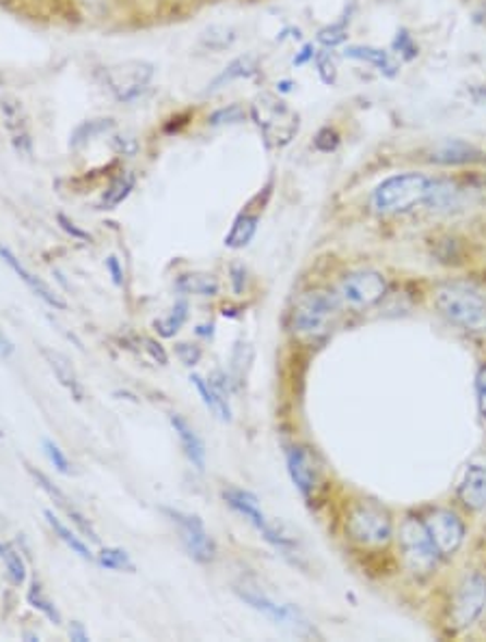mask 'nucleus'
<instances>
[{"instance_id": "1", "label": "nucleus", "mask_w": 486, "mask_h": 642, "mask_svg": "<svg viewBox=\"0 0 486 642\" xmlns=\"http://www.w3.org/2000/svg\"><path fill=\"white\" fill-rule=\"evenodd\" d=\"M437 312L452 325L483 334L486 331V299L465 286H441L433 292Z\"/></svg>"}, {"instance_id": "2", "label": "nucleus", "mask_w": 486, "mask_h": 642, "mask_svg": "<svg viewBox=\"0 0 486 642\" xmlns=\"http://www.w3.org/2000/svg\"><path fill=\"white\" fill-rule=\"evenodd\" d=\"M428 189L430 178H426L424 173H398L376 186V191L372 193V206L382 215L406 213L417 204H426Z\"/></svg>"}, {"instance_id": "3", "label": "nucleus", "mask_w": 486, "mask_h": 642, "mask_svg": "<svg viewBox=\"0 0 486 642\" xmlns=\"http://www.w3.org/2000/svg\"><path fill=\"white\" fill-rule=\"evenodd\" d=\"M400 549L411 571L430 573L439 562V549L424 521L406 517L400 525Z\"/></svg>"}, {"instance_id": "4", "label": "nucleus", "mask_w": 486, "mask_h": 642, "mask_svg": "<svg viewBox=\"0 0 486 642\" xmlns=\"http://www.w3.org/2000/svg\"><path fill=\"white\" fill-rule=\"evenodd\" d=\"M347 534L365 547L385 545L393 534L391 514L374 502H360L349 511Z\"/></svg>"}, {"instance_id": "5", "label": "nucleus", "mask_w": 486, "mask_h": 642, "mask_svg": "<svg viewBox=\"0 0 486 642\" xmlns=\"http://www.w3.org/2000/svg\"><path fill=\"white\" fill-rule=\"evenodd\" d=\"M338 312H340V296L338 294H331L325 290L307 292L296 303V310L292 314V325L299 334L318 336L329 329V325L333 323Z\"/></svg>"}, {"instance_id": "6", "label": "nucleus", "mask_w": 486, "mask_h": 642, "mask_svg": "<svg viewBox=\"0 0 486 642\" xmlns=\"http://www.w3.org/2000/svg\"><path fill=\"white\" fill-rule=\"evenodd\" d=\"M223 498H226V502H228L236 513L243 514L246 521H251V523L264 534V538H266L268 543H272L275 547H279V549H283V552H288V549L294 547V541L281 530V525L268 521V517H266L264 511L259 509V502H257V498H255L253 494L243 492V489H234V487H232V489H226V492H223Z\"/></svg>"}, {"instance_id": "7", "label": "nucleus", "mask_w": 486, "mask_h": 642, "mask_svg": "<svg viewBox=\"0 0 486 642\" xmlns=\"http://www.w3.org/2000/svg\"><path fill=\"white\" fill-rule=\"evenodd\" d=\"M387 294V279L376 270H357L342 279L338 296L342 303L364 310L372 307Z\"/></svg>"}, {"instance_id": "8", "label": "nucleus", "mask_w": 486, "mask_h": 642, "mask_svg": "<svg viewBox=\"0 0 486 642\" xmlns=\"http://www.w3.org/2000/svg\"><path fill=\"white\" fill-rule=\"evenodd\" d=\"M162 513L178 525L182 545L186 547V552L193 560H197V562H212L215 560L217 545H215L212 536L208 534L204 521L197 514L182 513L175 509H162Z\"/></svg>"}, {"instance_id": "9", "label": "nucleus", "mask_w": 486, "mask_h": 642, "mask_svg": "<svg viewBox=\"0 0 486 642\" xmlns=\"http://www.w3.org/2000/svg\"><path fill=\"white\" fill-rule=\"evenodd\" d=\"M486 608V578L483 573H472L467 576L452 604V621L459 630H465L474 626Z\"/></svg>"}, {"instance_id": "10", "label": "nucleus", "mask_w": 486, "mask_h": 642, "mask_svg": "<svg viewBox=\"0 0 486 642\" xmlns=\"http://www.w3.org/2000/svg\"><path fill=\"white\" fill-rule=\"evenodd\" d=\"M253 113H255L257 126L266 134V138L277 145L288 143L299 130V118L281 100L262 98L253 107Z\"/></svg>"}, {"instance_id": "11", "label": "nucleus", "mask_w": 486, "mask_h": 642, "mask_svg": "<svg viewBox=\"0 0 486 642\" xmlns=\"http://www.w3.org/2000/svg\"><path fill=\"white\" fill-rule=\"evenodd\" d=\"M154 78V68L145 61H125L107 70V85L122 102L136 100Z\"/></svg>"}, {"instance_id": "12", "label": "nucleus", "mask_w": 486, "mask_h": 642, "mask_svg": "<svg viewBox=\"0 0 486 642\" xmlns=\"http://www.w3.org/2000/svg\"><path fill=\"white\" fill-rule=\"evenodd\" d=\"M424 523L441 556H454L461 549L465 541V525L459 519V514L437 509L424 519Z\"/></svg>"}, {"instance_id": "13", "label": "nucleus", "mask_w": 486, "mask_h": 642, "mask_svg": "<svg viewBox=\"0 0 486 642\" xmlns=\"http://www.w3.org/2000/svg\"><path fill=\"white\" fill-rule=\"evenodd\" d=\"M288 459V472L290 479L294 483V487L301 492V496L305 500H314L318 489H320V468L316 465V459L312 457V452L307 448L294 446L285 452Z\"/></svg>"}, {"instance_id": "14", "label": "nucleus", "mask_w": 486, "mask_h": 642, "mask_svg": "<svg viewBox=\"0 0 486 642\" xmlns=\"http://www.w3.org/2000/svg\"><path fill=\"white\" fill-rule=\"evenodd\" d=\"M239 597L243 599L246 606H251L253 610L262 613L264 617H268L270 621L275 623H292V626H299V613H294L290 606H281L277 604L275 599H270L266 593L253 589V586H241L236 589Z\"/></svg>"}, {"instance_id": "15", "label": "nucleus", "mask_w": 486, "mask_h": 642, "mask_svg": "<svg viewBox=\"0 0 486 642\" xmlns=\"http://www.w3.org/2000/svg\"><path fill=\"white\" fill-rule=\"evenodd\" d=\"M459 500L467 511H485L486 509V465L472 463L467 465L461 483H459Z\"/></svg>"}, {"instance_id": "16", "label": "nucleus", "mask_w": 486, "mask_h": 642, "mask_svg": "<svg viewBox=\"0 0 486 642\" xmlns=\"http://www.w3.org/2000/svg\"><path fill=\"white\" fill-rule=\"evenodd\" d=\"M0 257L13 268V272H15V275H17V277H20V279H22V281H24V283H26V286H28V288H31V290L44 301V303H48L50 307H57V310H65V307H68V303H65V301H63V299H61V296H59V294H57L46 281H41V279L35 277L31 270H26V266H24L17 257L13 256L7 247H2V245H0Z\"/></svg>"}, {"instance_id": "17", "label": "nucleus", "mask_w": 486, "mask_h": 642, "mask_svg": "<svg viewBox=\"0 0 486 642\" xmlns=\"http://www.w3.org/2000/svg\"><path fill=\"white\" fill-rule=\"evenodd\" d=\"M41 355L46 358V362H48L50 371L54 373L57 381L72 393V398L78 400V402L85 400V387L81 384V379H78L72 362L63 353L52 351V349H41Z\"/></svg>"}, {"instance_id": "18", "label": "nucleus", "mask_w": 486, "mask_h": 642, "mask_svg": "<svg viewBox=\"0 0 486 642\" xmlns=\"http://www.w3.org/2000/svg\"><path fill=\"white\" fill-rule=\"evenodd\" d=\"M171 426L175 428V433L182 441L184 455L191 459V463L197 470H204L206 468V446H204L202 437L195 433V428L182 415H175V413L171 415Z\"/></svg>"}, {"instance_id": "19", "label": "nucleus", "mask_w": 486, "mask_h": 642, "mask_svg": "<svg viewBox=\"0 0 486 642\" xmlns=\"http://www.w3.org/2000/svg\"><path fill=\"white\" fill-rule=\"evenodd\" d=\"M191 384L195 386V389L199 391L204 404L223 422H230L232 420V409H230V402L228 398H223L215 387L210 386V381H206L204 377L199 375H193L191 377Z\"/></svg>"}, {"instance_id": "20", "label": "nucleus", "mask_w": 486, "mask_h": 642, "mask_svg": "<svg viewBox=\"0 0 486 642\" xmlns=\"http://www.w3.org/2000/svg\"><path fill=\"white\" fill-rule=\"evenodd\" d=\"M459 197H461L459 186L452 184L450 180H430L426 204L433 210H452L459 206Z\"/></svg>"}, {"instance_id": "21", "label": "nucleus", "mask_w": 486, "mask_h": 642, "mask_svg": "<svg viewBox=\"0 0 486 642\" xmlns=\"http://www.w3.org/2000/svg\"><path fill=\"white\" fill-rule=\"evenodd\" d=\"M175 288L184 294H197V296H215L219 294V281L212 275L206 272H189L180 275L175 281Z\"/></svg>"}, {"instance_id": "22", "label": "nucleus", "mask_w": 486, "mask_h": 642, "mask_svg": "<svg viewBox=\"0 0 486 642\" xmlns=\"http://www.w3.org/2000/svg\"><path fill=\"white\" fill-rule=\"evenodd\" d=\"M478 154L472 145H467L465 141H444L441 145H437V149L433 152V160L444 162V165H457V162H470L474 160Z\"/></svg>"}, {"instance_id": "23", "label": "nucleus", "mask_w": 486, "mask_h": 642, "mask_svg": "<svg viewBox=\"0 0 486 642\" xmlns=\"http://www.w3.org/2000/svg\"><path fill=\"white\" fill-rule=\"evenodd\" d=\"M257 215H248V213H243L236 221H234V226H232V230H230V234L226 237V245L228 247H232V250H241V247H246L251 241H253V237H255V232H257Z\"/></svg>"}, {"instance_id": "24", "label": "nucleus", "mask_w": 486, "mask_h": 642, "mask_svg": "<svg viewBox=\"0 0 486 642\" xmlns=\"http://www.w3.org/2000/svg\"><path fill=\"white\" fill-rule=\"evenodd\" d=\"M46 519H48V523H50V528L54 530V534L74 552V554H78L81 558H85V560H92L94 558V554L89 552V547L85 545V541L81 538V536H76L59 517H54L52 511H46Z\"/></svg>"}, {"instance_id": "25", "label": "nucleus", "mask_w": 486, "mask_h": 642, "mask_svg": "<svg viewBox=\"0 0 486 642\" xmlns=\"http://www.w3.org/2000/svg\"><path fill=\"white\" fill-rule=\"evenodd\" d=\"M347 57L351 59H357V61H365L374 68H378L380 72L385 74H393L396 72V63L391 61V57L382 50H374V48H364V46H353V48H347Z\"/></svg>"}, {"instance_id": "26", "label": "nucleus", "mask_w": 486, "mask_h": 642, "mask_svg": "<svg viewBox=\"0 0 486 642\" xmlns=\"http://www.w3.org/2000/svg\"><path fill=\"white\" fill-rule=\"evenodd\" d=\"M134 184H136V178L132 173H122L118 180H113V184L109 186V191L105 193V197L100 202V210L118 208L123 199L132 193Z\"/></svg>"}, {"instance_id": "27", "label": "nucleus", "mask_w": 486, "mask_h": 642, "mask_svg": "<svg viewBox=\"0 0 486 642\" xmlns=\"http://www.w3.org/2000/svg\"><path fill=\"white\" fill-rule=\"evenodd\" d=\"M253 72H255V59H253V57H241V59H236L230 68H226V72H223L221 76H217L212 85H208V92L221 89V87H226L228 83H232V81H236V78H246V76H251Z\"/></svg>"}, {"instance_id": "28", "label": "nucleus", "mask_w": 486, "mask_h": 642, "mask_svg": "<svg viewBox=\"0 0 486 642\" xmlns=\"http://www.w3.org/2000/svg\"><path fill=\"white\" fill-rule=\"evenodd\" d=\"M186 318H189V303L186 301H178L175 307L171 310V314L165 320H156L154 323V329L162 338H173L182 329V325L186 323Z\"/></svg>"}, {"instance_id": "29", "label": "nucleus", "mask_w": 486, "mask_h": 642, "mask_svg": "<svg viewBox=\"0 0 486 642\" xmlns=\"http://www.w3.org/2000/svg\"><path fill=\"white\" fill-rule=\"evenodd\" d=\"M26 599H28V604H31L35 610H39L44 617H48L54 626H61V615H59L57 606L50 602V597L44 593V589H41L39 582H33V586H31Z\"/></svg>"}, {"instance_id": "30", "label": "nucleus", "mask_w": 486, "mask_h": 642, "mask_svg": "<svg viewBox=\"0 0 486 642\" xmlns=\"http://www.w3.org/2000/svg\"><path fill=\"white\" fill-rule=\"evenodd\" d=\"M0 556H2V560H4V567H7L9 580H11L15 586L24 584V580H26V565H24L22 556H20L13 547H9V545L0 547Z\"/></svg>"}, {"instance_id": "31", "label": "nucleus", "mask_w": 486, "mask_h": 642, "mask_svg": "<svg viewBox=\"0 0 486 642\" xmlns=\"http://www.w3.org/2000/svg\"><path fill=\"white\" fill-rule=\"evenodd\" d=\"M98 562L113 571H134V562L130 560L127 552H123L120 547H105L98 556Z\"/></svg>"}, {"instance_id": "32", "label": "nucleus", "mask_w": 486, "mask_h": 642, "mask_svg": "<svg viewBox=\"0 0 486 642\" xmlns=\"http://www.w3.org/2000/svg\"><path fill=\"white\" fill-rule=\"evenodd\" d=\"M31 474L35 476L37 485H39V487H41V489H44V492H46V494H48V496H50V498H52V500H54L59 507H63V509L68 511V514L76 513V509L68 505V502H70V500H68V496H65L61 489H57V487H54V485L48 481V476H46L44 472H39V470H33V468H31Z\"/></svg>"}, {"instance_id": "33", "label": "nucleus", "mask_w": 486, "mask_h": 642, "mask_svg": "<svg viewBox=\"0 0 486 642\" xmlns=\"http://www.w3.org/2000/svg\"><path fill=\"white\" fill-rule=\"evenodd\" d=\"M44 452H46V457L50 459V463H52L61 474H70V472H72L70 459L65 457V452H63L52 439H44Z\"/></svg>"}, {"instance_id": "34", "label": "nucleus", "mask_w": 486, "mask_h": 642, "mask_svg": "<svg viewBox=\"0 0 486 642\" xmlns=\"http://www.w3.org/2000/svg\"><path fill=\"white\" fill-rule=\"evenodd\" d=\"M175 355L184 366H197L202 360V351L193 344H175Z\"/></svg>"}, {"instance_id": "35", "label": "nucleus", "mask_w": 486, "mask_h": 642, "mask_svg": "<svg viewBox=\"0 0 486 642\" xmlns=\"http://www.w3.org/2000/svg\"><path fill=\"white\" fill-rule=\"evenodd\" d=\"M476 400H478V413L486 422V364L476 375Z\"/></svg>"}, {"instance_id": "36", "label": "nucleus", "mask_w": 486, "mask_h": 642, "mask_svg": "<svg viewBox=\"0 0 486 642\" xmlns=\"http://www.w3.org/2000/svg\"><path fill=\"white\" fill-rule=\"evenodd\" d=\"M241 122L243 120V111H241V107H230V111L228 109H223V111H219L217 116H212V124H226V122Z\"/></svg>"}, {"instance_id": "37", "label": "nucleus", "mask_w": 486, "mask_h": 642, "mask_svg": "<svg viewBox=\"0 0 486 642\" xmlns=\"http://www.w3.org/2000/svg\"><path fill=\"white\" fill-rule=\"evenodd\" d=\"M59 223H61V228L68 232V234H72V237H76V239H81V241H92V237L87 234V232H83V230H78L68 217H63V215H59Z\"/></svg>"}, {"instance_id": "38", "label": "nucleus", "mask_w": 486, "mask_h": 642, "mask_svg": "<svg viewBox=\"0 0 486 642\" xmlns=\"http://www.w3.org/2000/svg\"><path fill=\"white\" fill-rule=\"evenodd\" d=\"M244 279H246V270L241 264H234L232 266V283H234V290L241 294L244 290Z\"/></svg>"}, {"instance_id": "39", "label": "nucleus", "mask_w": 486, "mask_h": 642, "mask_svg": "<svg viewBox=\"0 0 486 642\" xmlns=\"http://www.w3.org/2000/svg\"><path fill=\"white\" fill-rule=\"evenodd\" d=\"M70 639L76 642H89V634L85 632V626H83V623L74 621V623L70 626Z\"/></svg>"}, {"instance_id": "40", "label": "nucleus", "mask_w": 486, "mask_h": 642, "mask_svg": "<svg viewBox=\"0 0 486 642\" xmlns=\"http://www.w3.org/2000/svg\"><path fill=\"white\" fill-rule=\"evenodd\" d=\"M107 266H109V270H111V275H113V281H116L118 286H122L123 270L122 266H120V259L116 256H111L107 259Z\"/></svg>"}, {"instance_id": "41", "label": "nucleus", "mask_w": 486, "mask_h": 642, "mask_svg": "<svg viewBox=\"0 0 486 642\" xmlns=\"http://www.w3.org/2000/svg\"><path fill=\"white\" fill-rule=\"evenodd\" d=\"M145 344H147V349L151 351L154 360H158L160 364H167V353L162 351V347H160L158 342H154V340H145Z\"/></svg>"}, {"instance_id": "42", "label": "nucleus", "mask_w": 486, "mask_h": 642, "mask_svg": "<svg viewBox=\"0 0 486 642\" xmlns=\"http://www.w3.org/2000/svg\"><path fill=\"white\" fill-rule=\"evenodd\" d=\"M0 353L2 355H11L13 353V344L7 340V336L2 334V329H0Z\"/></svg>"}, {"instance_id": "43", "label": "nucleus", "mask_w": 486, "mask_h": 642, "mask_svg": "<svg viewBox=\"0 0 486 642\" xmlns=\"http://www.w3.org/2000/svg\"><path fill=\"white\" fill-rule=\"evenodd\" d=\"M197 334H199V336H212V325H210V327H208V325L197 327Z\"/></svg>"}]
</instances>
